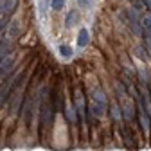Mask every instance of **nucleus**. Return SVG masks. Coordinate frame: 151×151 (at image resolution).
Segmentation results:
<instances>
[{
    "label": "nucleus",
    "mask_w": 151,
    "mask_h": 151,
    "mask_svg": "<svg viewBox=\"0 0 151 151\" xmlns=\"http://www.w3.org/2000/svg\"><path fill=\"white\" fill-rule=\"evenodd\" d=\"M11 65H13V58H9V56L0 61V76L7 74V72H9V68H11Z\"/></svg>",
    "instance_id": "f257e3e1"
},
{
    "label": "nucleus",
    "mask_w": 151,
    "mask_h": 151,
    "mask_svg": "<svg viewBox=\"0 0 151 151\" xmlns=\"http://www.w3.org/2000/svg\"><path fill=\"white\" fill-rule=\"evenodd\" d=\"M78 45H79V47H86V45H88V31H86V29H81V31H79Z\"/></svg>",
    "instance_id": "f03ea898"
},
{
    "label": "nucleus",
    "mask_w": 151,
    "mask_h": 151,
    "mask_svg": "<svg viewBox=\"0 0 151 151\" xmlns=\"http://www.w3.org/2000/svg\"><path fill=\"white\" fill-rule=\"evenodd\" d=\"M104 104H101V103H97V101H93V106H92V111L96 113L97 117H101V115H104Z\"/></svg>",
    "instance_id": "7ed1b4c3"
},
{
    "label": "nucleus",
    "mask_w": 151,
    "mask_h": 151,
    "mask_svg": "<svg viewBox=\"0 0 151 151\" xmlns=\"http://www.w3.org/2000/svg\"><path fill=\"white\" fill-rule=\"evenodd\" d=\"M93 101H97V103L106 106V97H104V93L101 90H93Z\"/></svg>",
    "instance_id": "20e7f679"
},
{
    "label": "nucleus",
    "mask_w": 151,
    "mask_h": 151,
    "mask_svg": "<svg viewBox=\"0 0 151 151\" xmlns=\"http://www.w3.org/2000/svg\"><path fill=\"white\" fill-rule=\"evenodd\" d=\"M76 20H78V13L76 11H70L68 16H67V27H72L76 24Z\"/></svg>",
    "instance_id": "39448f33"
},
{
    "label": "nucleus",
    "mask_w": 151,
    "mask_h": 151,
    "mask_svg": "<svg viewBox=\"0 0 151 151\" xmlns=\"http://www.w3.org/2000/svg\"><path fill=\"white\" fill-rule=\"evenodd\" d=\"M60 54L63 56V58H70V56H72V49L68 45H61L60 47Z\"/></svg>",
    "instance_id": "423d86ee"
},
{
    "label": "nucleus",
    "mask_w": 151,
    "mask_h": 151,
    "mask_svg": "<svg viewBox=\"0 0 151 151\" xmlns=\"http://www.w3.org/2000/svg\"><path fill=\"white\" fill-rule=\"evenodd\" d=\"M50 6H52V9H61L65 6V2H63V0H52Z\"/></svg>",
    "instance_id": "0eeeda50"
},
{
    "label": "nucleus",
    "mask_w": 151,
    "mask_h": 151,
    "mask_svg": "<svg viewBox=\"0 0 151 151\" xmlns=\"http://www.w3.org/2000/svg\"><path fill=\"white\" fill-rule=\"evenodd\" d=\"M14 4H16V0H7V2H6V6H4V11L11 13V11H13V7H14Z\"/></svg>",
    "instance_id": "6e6552de"
},
{
    "label": "nucleus",
    "mask_w": 151,
    "mask_h": 151,
    "mask_svg": "<svg viewBox=\"0 0 151 151\" xmlns=\"http://www.w3.org/2000/svg\"><path fill=\"white\" fill-rule=\"evenodd\" d=\"M142 24H144V27H146L147 31H151V14L144 16V20H142Z\"/></svg>",
    "instance_id": "1a4fd4ad"
},
{
    "label": "nucleus",
    "mask_w": 151,
    "mask_h": 151,
    "mask_svg": "<svg viewBox=\"0 0 151 151\" xmlns=\"http://www.w3.org/2000/svg\"><path fill=\"white\" fill-rule=\"evenodd\" d=\"M7 50H9V45H7V43H2V45H0V58H2Z\"/></svg>",
    "instance_id": "9d476101"
},
{
    "label": "nucleus",
    "mask_w": 151,
    "mask_h": 151,
    "mask_svg": "<svg viewBox=\"0 0 151 151\" xmlns=\"http://www.w3.org/2000/svg\"><path fill=\"white\" fill-rule=\"evenodd\" d=\"M124 113H126V117H128V119H131L133 111H131V106H129V104H126V106H124Z\"/></svg>",
    "instance_id": "9b49d317"
},
{
    "label": "nucleus",
    "mask_w": 151,
    "mask_h": 151,
    "mask_svg": "<svg viewBox=\"0 0 151 151\" xmlns=\"http://www.w3.org/2000/svg\"><path fill=\"white\" fill-rule=\"evenodd\" d=\"M137 56H139L140 60H146V54H144V49H142V47H139V49H137Z\"/></svg>",
    "instance_id": "f8f14e48"
},
{
    "label": "nucleus",
    "mask_w": 151,
    "mask_h": 151,
    "mask_svg": "<svg viewBox=\"0 0 151 151\" xmlns=\"http://www.w3.org/2000/svg\"><path fill=\"white\" fill-rule=\"evenodd\" d=\"M144 6H146L149 11H151V0H144Z\"/></svg>",
    "instance_id": "ddd939ff"
},
{
    "label": "nucleus",
    "mask_w": 151,
    "mask_h": 151,
    "mask_svg": "<svg viewBox=\"0 0 151 151\" xmlns=\"http://www.w3.org/2000/svg\"><path fill=\"white\" fill-rule=\"evenodd\" d=\"M113 115H115V119H119V117H121V115H119V110H117V108H113Z\"/></svg>",
    "instance_id": "4468645a"
},
{
    "label": "nucleus",
    "mask_w": 151,
    "mask_h": 151,
    "mask_svg": "<svg viewBox=\"0 0 151 151\" xmlns=\"http://www.w3.org/2000/svg\"><path fill=\"white\" fill-rule=\"evenodd\" d=\"M2 27H4V24H0V29H2Z\"/></svg>",
    "instance_id": "2eb2a0df"
},
{
    "label": "nucleus",
    "mask_w": 151,
    "mask_h": 151,
    "mask_svg": "<svg viewBox=\"0 0 151 151\" xmlns=\"http://www.w3.org/2000/svg\"><path fill=\"white\" fill-rule=\"evenodd\" d=\"M149 90H151V88H149Z\"/></svg>",
    "instance_id": "dca6fc26"
}]
</instances>
